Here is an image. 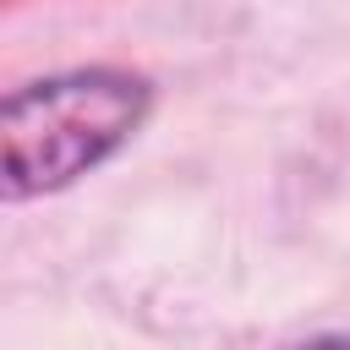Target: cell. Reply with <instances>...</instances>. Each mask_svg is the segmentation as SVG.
I'll return each mask as SVG.
<instances>
[{"mask_svg":"<svg viewBox=\"0 0 350 350\" xmlns=\"http://www.w3.org/2000/svg\"><path fill=\"white\" fill-rule=\"evenodd\" d=\"M148 115V82L120 66H82L16 88L0 104V191L44 197L104 164Z\"/></svg>","mask_w":350,"mask_h":350,"instance_id":"cell-1","label":"cell"},{"mask_svg":"<svg viewBox=\"0 0 350 350\" xmlns=\"http://www.w3.org/2000/svg\"><path fill=\"white\" fill-rule=\"evenodd\" d=\"M295 350H350V334H328V339H306Z\"/></svg>","mask_w":350,"mask_h":350,"instance_id":"cell-2","label":"cell"}]
</instances>
